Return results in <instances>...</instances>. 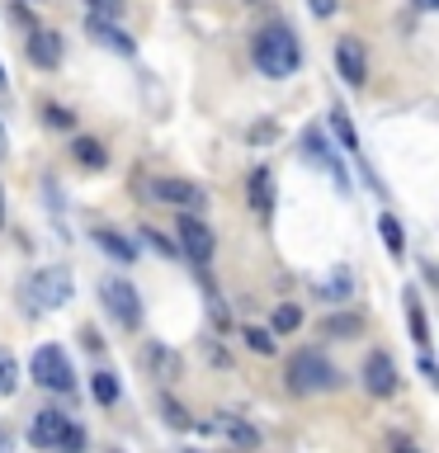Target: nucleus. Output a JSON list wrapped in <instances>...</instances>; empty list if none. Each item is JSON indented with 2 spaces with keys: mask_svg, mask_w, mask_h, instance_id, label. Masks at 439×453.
<instances>
[{
  "mask_svg": "<svg viewBox=\"0 0 439 453\" xmlns=\"http://www.w3.org/2000/svg\"><path fill=\"white\" fill-rule=\"evenodd\" d=\"M307 5H312V14H321V19H326V14H335V0H307Z\"/></svg>",
  "mask_w": 439,
  "mask_h": 453,
  "instance_id": "7c9ffc66",
  "label": "nucleus"
},
{
  "mask_svg": "<svg viewBox=\"0 0 439 453\" xmlns=\"http://www.w3.org/2000/svg\"><path fill=\"white\" fill-rule=\"evenodd\" d=\"M156 198L170 208H198L204 203V194H198L189 180H156Z\"/></svg>",
  "mask_w": 439,
  "mask_h": 453,
  "instance_id": "ddd939ff",
  "label": "nucleus"
},
{
  "mask_svg": "<svg viewBox=\"0 0 439 453\" xmlns=\"http://www.w3.org/2000/svg\"><path fill=\"white\" fill-rule=\"evenodd\" d=\"M364 388L374 392V396H392V392H397V364H392L382 349H374V354L364 359Z\"/></svg>",
  "mask_w": 439,
  "mask_h": 453,
  "instance_id": "0eeeda50",
  "label": "nucleus"
},
{
  "mask_svg": "<svg viewBox=\"0 0 439 453\" xmlns=\"http://www.w3.org/2000/svg\"><path fill=\"white\" fill-rule=\"evenodd\" d=\"M289 388H293V392H326V388H335L331 359H326V354H317V349L293 354V359H289Z\"/></svg>",
  "mask_w": 439,
  "mask_h": 453,
  "instance_id": "7ed1b4c3",
  "label": "nucleus"
},
{
  "mask_svg": "<svg viewBox=\"0 0 439 453\" xmlns=\"http://www.w3.org/2000/svg\"><path fill=\"white\" fill-rule=\"evenodd\" d=\"M335 66H340V76H345L350 85H364L368 81V57L359 48V38H340L335 42Z\"/></svg>",
  "mask_w": 439,
  "mask_h": 453,
  "instance_id": "6e6552de",
  "label": "nucleus"
},
{
  "mask_svg": "<svg viewBox=\"0 0 439 453\" xmlns=\"http://www.w3.org/2000/svg\"><path fill=\"white\" fill-rule=\"evenodd\" d=\"M90 396L99 406H113V402H119V378H113V373H95L90 378Z\"/></svg>",
  "mask_w": 439,
  "mask_h": 453,
  "instance_id": "6ab92c4d",
  "label": "nucleus"
},
{
  "mask_svg": "<svg viewBox=\"0 0 439 453\" xmlns=\"http://www.w3.org/2000/svg\"><path fill=\"white\" fill-rule=\"evenodd\" d=\"M331 127H335V137L345 142V151H354V156H359V137H354V123H350V119H345V113H340V109L331 113Z\"/></svg>",
  "mask_w": 439,
  "mask_h": 453,
  "instance_id": "5701e85b",
  "label": "nucleus"
},
{
  "mask_svg": "<svg viewBox=\"0 0 439 453\" xmlns=\"http://www.w3.org/2000/svg\"><path fill=\"white\" fill-rule=\"evenodd\" d=\"M57 449H62V453H81V449H85L81 425H71V420H66V430H62V439H57Z\"/></svg>",
  "mask_w": 439,
  "mask_h": 453,
  "instance_id": "cd10ccee",
  "label": "nucleus"
},
{
  "mask_svg": "<svg viewBox=\"0 0 439 453\" xmlns=\"http://www.w3.org/2000/svg\"><path fill=\"white\" fill-rule=\"evenodd\" d=\"M62 430H66V416H62V411H52V406H42L38 416H34V430H28V439H34L38 449H57Z\"/></svg>",
  "mask_w": 439,
  "mask_h": 453,
  "instance_id": "9b49d317",
  "label": "nucleus"
},
{
  "mask_svg": "<svg viewBox=\"0 0 439 453\" xmlns=\"http://www.w3.org/2000/svg\"><path fill=\"white\" fill-rule=\"evenodd\" d=\"M28 373H34L38 388H48V392H71V359L62 354V345H38L34 349V359H28Z\"/></svg>",
  "mask_w": 439,
  "mask_h": 453,
  "instance_id": "20e7f679",
  "label": "nucleus"
},
{
  "mask_svg": "<svg viewBox=\"0 0 439 453\" xmlns=\"http://www.w3.org/2000/svg\"><path fill=\"white\" fill-rule=\"evenodd\" d=\"M246 198H250V208L260 212V222H269V212H274V175H269V165H255L250 170Z\"/></svg>",
  "mask_w": 439,
  "mask_h": 453,
  "instance_id": "1a4fd4ad",
  "label": "nucleus"
},
{
  "mask_svg": "<svg viewBox=\"0 0 439 453\" xmlns=\"http://www.w3.org/2000/svg\"><path fill=\"white\" fill-rule=\"evenodd\" d=\"M161 411H166V420L175 425V430H184V425H189V416H184V406H180V402H170V396H161Z\"/></svg>",
  "mask_w": 439,
  "mask_h": 453,
  "instance_id": "c85d7f7f",
  "label": "nucleus"
},
{
  "mask_svg": "<svg viewBox=\"0 0 439 453\" xmlns=\"http://www.w3.org/2000/svg\"><path fill=\"white\" fill-rule=\"evenodd\" d=\"M147 364L156 378H180V354H170L166 345H147Z\"/></svg>",
  "mask_w": 439,
  "mask_h": 453,
  "instance_id": "f3484780",
  "label": "nucleus"
},
{
  "mask_svg": "<svg viewBox=\"0 0 439 453\" xmlns=\"http://www.w3.org/2000/svg\"><path fill=\"white\" fill-rule=\"evenodd\" d=\"M0 226H5V189H0Z\"/></svg>",
  "mask_w": 439,
  "mask_h": 453,
  "instance_id": "473e14b6",
  "label": "nucleus"
},
{
  "mask_svg": "<svg viewBox=\"0 0 439 453\" xmlns=\"http://www.w3.org/2000/svg\"><path fill=\"white\" fill-rule=\"evenodd\" d=\"M0 90H5V66H0Z\"/></svg>",
  "mask_w": 439,
  "mask_h": 453,
  "instance_id": "f704fd0d",
  "label": "nucleus"
},
{
  "mask_svg": "<svg viewBox=\"0 0 439 453\" xmlns=\"http://www.w3.org/2000/svg\"><path fill=\"white\" fill-rule=\"evenodd\" d=\"M212 430H227V434H232V444H236V449H255V444H260V434H255V425L236 420V416H218V420H208V434H212Z\"/></svg>",
  "mask_w": 439,
  "mask_h": 453,
  "instance_id": "4468645a",
  "label": "nucleus"
},
{
  "mask_svg": "<svg viewBox=\"0 0 439 453\" xmlns=\"http://www.w3.org/2000/svg\"><path fill=\"white\" fill-rule=\"evenodd\" d=\"M42 119H48V127H76V113L62 104H42Z\"/></svg>",
  "mask_w": 439,
  "mask_h": 453,
  "instance_id": "bb28decb",
  "label": "nucleus"
},
{
  "mask_svg": "<svg viewBox=\"0 0 439 453\" xmlns=\"http://www.w3.org/2000/svg\"><path fill=\"white\" fill-rule=\"evenodd\" d=\"M85 5H90V14L95 19H123V0H85Z\"/></svg>",
  "mask_w": 439,
  "mask_h": 453,
  "instance_id": "393cba45",
  "label": "nucleus"
},
{
  "mask_svg": "<svg viewBox=\"0 0 439 453\" xmlns=\"http://www.w3.org/2000/svg\"><path fill=\"white\" fill-rule=\"evenodd\" d=\"M99 297H104V307L113 311V321L127 326V331H137L142 326V297L127 279H104L99 283Z\"/></svg>",
  "mask_w": 439,
  "mask_h": 453,
  "instance_id": "39448f33",
  "label": "nucleus"
},
{
  "mask_svg": "<svg viewBox=\"0 0 439 453\" xmlns=\"http://www.w3.org/2000/svg\"><path fill=\"white\" fill-rule=\"evenodd\" d=\"M378 232H382V246H388L392 260H402V255H406V232H402V222H397L392 212H382V218H378Z\"/></svg>",
  "mask_w": 439,
  "mask_h": 453,
  "instance_id": "dca6fc26",
  "label": "nucleus"
},
{
  "mask_svg": "<svg viewBox=\"0 0 439 453\" xmlns=\"http://www.w3.org/2000/svg\"><path fill=\"white\" fill-rule=\"evenodd\" d=\"M28 62L52 71L62 66V34H52V28H34V38H28Z\"/></svg>",
  "mask_w": 439,
  "mask_h": 453,
  "instance_id": "9d476101",
  "label": "nucleus"
},
{
  "mask_svg": "<svg viewBox=\"0 0 439 453\" xmlns=\"http://www.w3.org/2000/svg\"><path fill=\"white\" fill-rule=\"evenodd\" d=\"M10 156V137H5V123H0V161Z\"/></svg>",
  "mask_w": 439,
  "mask_h": 453,
  "instance_id": "2f4dec72",
  "label": "nucleus"
},
{
  "mask_svg": "<svg viewBox=\"0 0 439 453\" xmlns=\"http://www.w3.org/2000/svg\"><path fill=\"white\" fill-rule=\"evenodd\" d=\"M71 293H76V279H71L66 265H48L19 283V303L28 311H57L71 303Z\"/></svg>",
  "mask_w": 439,
  "mask_h": 453,
  "instance_id": "f03ea898",
  "label": "nucleus"
},
{
  "mask_svg": "<svg viewBox=\"0 0 439 453\" xmlns=\"http://www.w3.org/2000/svg\"><path fill=\"white\" fill-rule=\"evenodd\" d=\"M85 28H90L95 42H104V48H113V52H123V57L137 52V42L127 38L123 28H113V19H95V14H90V19H85Z\"/></svg>",
  "mask_w": 439,
  "mask_h": 453,
  "instance_id": "f8f14e48",
  "label": "nucleus"
},
{
  "mask_svg": "<svg viewBox=\"0 0 439 453\" xmlns=\"http://www.w3.org/2000/svg\"><path fill=\"white\" fill-rule=\"evenodd\" d=\"M142 236H147V241H151V246H156V250H161V255H175V246H170V241H166V236H156V232H151V226H147V232H142Z\"/></svg>",
  "mask_w": 439,
  "mask_h": 453,
  "instance_id": "c756f323",
  "label": "nucleus"
},
{
  "mask_svg": "<svg viewBox=\"0 0 439 453\" xmlns=\"http://www.w3.org/2000/svg\"><path fill=\"white\" fill-rule=\"evenodd\" d=\"M411 340H416V345L425 349V345H430V326H425V311H420V303H416V297H411Z\"/></svg>",
  "mask_w": 439,
  "mask_h": 453,
  "instance_id": "b1692460",
  "label": "nucleus"
},
{
  "mask_svg": "<svg viewBox=\"0 0 439 453\" xmlns=\"http://www.w3.org/2000/svg\"><path fill=\"white\" fill-rule=\"evenodd\" d=\"M255 66H260V76L269 81H283V76H293L297 62H303V52H297V38H293V28L289 24H269L255 34Z\"/></svg>",
  "mask_w": 439,
  "mask_h": 453,
  "instance_id": "f257e3e1",
  "label": "nucleus"
},
{
  "mask_svg": "<svg viewBox=\"0 0 439 453\" xmlns=\"http://www.w3.org/2000/svg\"><path fill=\"white\" fill-rule=\"evenodd\" d=\"M14 382H19V364H14L10 349H0V396H10Z\"/></svg>",
  "mask_w": 439,
  "mask_h": 453,
  "instance_id": "4be33fe9",
  "label": "nucleus"
},
{
  "mask_svg": "<svg viewBox=\"0 0 439 453\" xmlns=\"http://www.w3.org/2000/svg\"><path fill=\"white\" fill-rule=\"evenodd\" d=\"M246 345H250L255 354H274V331H260V326H250V331H246Z\"/></svg>",
  "mask_w": 439,
  "mask_h": 453,
  "instance_id": "a878e982",
  "label": "nucleus"
},
{
  "mask_svg": "<svg viewBox=\"0 0 439 453\" xmlns=\"http://www.w3.org/2000/svg\"><path fill=\"white\" fill-rule=\"evenodd\" d=\"M416 5H420V10H435V5H439V0H416Z\"/></svg>",
  "mask_w": 439,
  "mask_h": 453,
  "instance_id": "72a5a7b5",
  "label": "nucleus"
},
{
  "mask_svg": "<svg viewBox=\"0 0 439 453\" xmlns=\"http://www.w3.org/2000/svg\"><path fill=\"white\" fill-rule=\"evenodd\" d=\"M397 453H416V449H397Z\"/></svg>",
  "mask_w": 439,
  "mask_h": 453,
  "instance_id": "c9c22d12",
  "label": "nucleus"
},
{
  "mask_svg": "<svg viewBox=\"0 0 439 453\" xmlns=\"http://www.w3.org/2000/svg\"><path fill=\"white\" fill-rule=\"evenodd\" d=\"M71 151H76V161H81L85 170H104V165H109V151L99 147L95 137H76V147H71Z\"/></svg>",
  "mask_w": 439,
  "mask_h": 453,
  "instance_id": "a211bd4d",
  "label": "nucleus"
},
{
  "mask_svg": "<svg viewBox=\"0 0 439 453\" xmlns=\"http://www.w3.org/2000/svg\"><path fill=\"white\" fill-rule=\"evenodd\" d=\"M175 226H180V246H184V255H189L194 265H208V260H212V226L198 222L194 212H184Z\"/></svg>",
  "mask_w": 439,
  "mask_h": 453,
  "instance_id": "423d86ee",
  "label": "nucleus"
},
{
  "mask_svg": "<svg viewBox=\"0 0 439 453\" xmlns=\"http://www.w3.org/2000/svg\"><path fill=\"white\" fill-rule=\"evenodd\" d=\"M297 326H303V307H293V303H283L274 311V335H293Z\"/></svg>",
  "mask_w": 439,
  "mask_h": 453,
  "instance_id": "412c9836",
  "label": "nucleus"
},
{
  "mask_svg": "<svg viewBox=\"0 0 439 453\" xmlns=\"http://www.w3.org/2000/svg\"><path fill=\"white\" fill-rule=\"evenodd\" d=\"M95 246L109 250L119 265H133V260H137V246H133V241H123L119 232H109V226H99V232H95Z\"/></svg>",
  "mask_w": 439,
  "mask_h": 453,
  "instance_id": "2eb2a0df",
  "label": "nucleus"
},
{
  "mask_svg": "<svg viewBox=\"0 0 439 453\" xmlns=\"http://www.w3.org/2000/svg\"><path fill=\"white\" fill-rule=\"evenodd\" d=\"M321 335H340V340L364 335V321H359V317H326V321H321Z\"/></svg>",
  "mask_w": 439,
  "mask_h": 453,
  "instance_id": "aec40b11",
  "label": "nucleus"
}]
</instances>
